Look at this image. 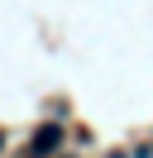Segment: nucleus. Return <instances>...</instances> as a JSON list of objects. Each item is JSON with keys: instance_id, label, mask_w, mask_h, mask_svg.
<instances>
[{"instance_id": "2", "label": "nucleus", "mask_w": 153, "mask_h": 158, "mask_svg": "<svg viewBox=\"0 0 153 158\" xmlns=\"http://www.w3.org/2000/svg\"><path fill=\"white\" fill-rule=\"evenodd\" d=\"M0 144H5V139H0Z\"/></svg>"}, {"instance_id": "1", "label": "nucleus", "mask_w": 153, "mask_h": 158, "mask_svg": "<svg viewBox=\"0 0 153 158\" xmlns=\"http://www.w3.org/2000/svg\"><path fill=\"white\" fill-rule=\"evenodd\" d=\"M57 139H62V134H57V125H43V129L34 134V153H48V148H57Z\"/></svg>"}]
</instances>
